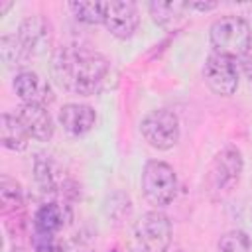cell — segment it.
Segmentation results:
<instances>
[{
    "label": "cell",
    "mask_w": 252,
    "mask_h": 252,
    "mask_svg": "<svg viewBox=\"0 0 252 252\" xmlns=\"http://www.w3.org/2000/svg\"><path fill=\"white\" fill-rule=\"evenodd\" d=\"M12 6H14L12 2H0V16H4V14H6V12L12 8Z\"/></svg>",
    "instance_id": "obj_23"
},
{
    "label": "cell",
    "mask_w": 252,
    "mask_h": 252,
    "mask_svg": "<svg viewBox=\"0 0 252 252\" xmlns=\"http://www.w3.org/2000/svg\"><path fill=\"white\" fill-rule=\"evenodd\" d=\"M219 252H252V238L242 230H228L219 240Z\"/></svg>",
    "instance_id": "obj_19"
},
{
    "label": "cell",
    "mask_w": 252,
    "mask_h": 252,
    "mask_svg": "<svg viewBox=\"0 0 252 252\" xmlns=\"http://www.w3.org/2000/svg\"><path fill=\"white\" fill-rule=\"evenodd\" d=\"M69 10L79 22L96 26V24H104L106 2H71Z\"/></svg>",
    "instance_id": "obj_17"
},
{
    "label": "cell",
    "mask_w": 252,
    "mask_h": 252,
    "mask_svg": "<svg viewBox=\"0 0 252 252\" xmlns=\"http://www.w3.org/2000/svg\"><path fill=\"white\" fill-rule=\"evenodd\" d=\"M104 26L110 32V35L118 39H128L134 35V32L140 26V12L134 2L122 0V2H106V14H104Z\"/></svg>",
    "instance_id": "obj_8"
},
{
    "label": "cell",
    "mask_w": 252,
    "mask_h": 252,
    "mask_svg": "<svg viewBox=\"0 0 252 252\" xmlns=\"http://www.w3.org/2000/svg\"><path fill=\"white\" fill-rule=\"evenodd\" d=\"M209 39L215 53L226 55L230 59H240L246 51L252 49V32L248 22L232 14L213 22Z\"/></svg>",
    "instance_id": "obj_2"
},
{
    "label": "cell",
    "mask_w": 252,
    "mask_h": 252,
    "mask_svg": "<svg viewBox=\"0 0 252 252\" xmlns=\"http://www.w3.org/2000/svg\"><path fill=\"white\" fill-rule=\"evenodd\" d=\"M24 207V191L20 183L8 175L0 179V211L2 215H16Z\"/></svg>",
    "instance_id": "obj_16"
},
{
    "label": "cell",
    "mask_w": 252,
    "mask_h": 252,
    "mask_svg": "<svg viewBox=\"0 0 252 252\" xmlns=\"http://www.w3.org/2000/svg\"><path fill=\"white\" fill-rule=\"evenodd\" d=\"M242 167H244V161H242L240 150L234 146H228L220 150L211 161L207 171V185L215 191H228L238 183Z\"/></svg>",
    "instance_id": "obj_6"
},
{
    "label": "cell",
    "mask_w": 252,
    "mask_h": 252,
    "mask_svg": "<svg viewBox=\"0 0 252 252\" xmlns=\"http://www.w3.org/2000/svg\"><path fill=\"white\" fill-rule=\"evenodd\" d=\"M71 220L69 205L49 201L43 203L33 215V230L35 234H57Z\"/></svg>",
    "instance_id": "obj_12"
},
{
    "label": "cell",
    "mask_w": 252,
    "mask_h": 252,
    "mask_svg": "<svg viewBox=\"0 0 252 252\" xmlns=\"http://www.w3.org/2000/svg\"><path fill=\"white\" fill-rule=\"evenodd\" d=\"M18 118L32 138H35L39 142L51 140V136L55 132V124H53V118H51L47 106L24 102L18 108Z\"/></svg>",
    "instance_id": "obj_11"
},
{
    "label": "cell",
    "mask_w": 252,
    "mask_h": 252,
    "mask_svg": "<svg viewBox=\"0 0 252 252\" xmlns=\"http://www.w3.org/2000/svg\"><path fill=\"white\" fill-rule=\"evenodd\" d=\"M61 252H89V248H85L81 242H67L61 244Z\"/></svg>",
    "instance_id": "obj_22"
},
{
    "label": "cell",
    "mask_w": 252,
    "mask_h": 252,
    "mask_svg": "<svg viewBox=\"0 0 252 252\" xmlns=\"http://www.w3.org/2000/svg\"><path fill=\"white\" fill-rule=\"evenodd\" d=\"M173 228L161 211H148L136 222V238L144 252H165L171 244Z\"/></svg>",
    "instance_id": "obj_5"
},
{
    "label": "cell",
    "mask_w": 252,
    "mask_h": 252,
    "mask_svg": "<svg viewBox=\"0 0 252 252\" xmlns=\"http://www.w3.org/2000/svg\"><path fill=\"white\" fill-rule=\"evenodd\" d=\"M152 20L163 30L179 28L187 18V2H150L148 4Z\"/></svg>",
    "instance_id": "obj_15"
},
{
    "label": "cell",
    "mask_w": 252,
    "mask_h": 252,
    "mask_svg": "<svg viewBox=\"0 0 252 252\" xmlns=\"http://www.w3.org/2000/svg\"><path fill=\"white\" fill-rule=\"evenodd\" d=\"M0 57L6 63V67H22L30 59L22 43L16 35H2L0 39Z\"/></svg>",
    "instance_id": "obj_18"
},
{
    "label": "cell",
    "mask_w": 252,
    "mask_h": 252,
    "mask_svg": "<svg viewBox=\"0 0 252 252\" xmlns=\"http://www.w3.org/2000/svg\"><path fill=\"white\" fill-rule=\"evenodd\" d=\"M142 252H144V250H142Z\"/></svg>",
    "instance_id": "obj_25"
},
{
    "label": "cell",
    "mask_w": 252,
    "mask_h": 252,
    "mask_svg": "<svg viewBox=\"0 0 252 252\" xmlns=\"http://www.w3.org/2000/svg\"><path fill=\"white\" fill-rule=\"evenodd\" d=\"M142 193L154 207L169 205L177 195V175L161 159H150L142 169Z\"/></svg>",
    "instance_id": "obj_3"
},
{
    "label": "cell",
    "mask_w": 252,
    "mask_h": 252,
    "mask_svg": "<svg viewBox=\"0 0 252 252\" xmlns=\"http://www.w3.org/2000/svg\"><path fill=\"white\" fill-rule=\"evenodd\" d=\"M14 252H20V250H14Z\"/></svg>",
    "instance_id": "obj_24"
},
{
    "label": "cell",
    "mask_w": 252,
    "mask_h": 252,
    "mask_svg": "<svg viewBox=\"0 0 252 252\" xmlns=\"http://www.w3.org/2000/svg\"><path fill=\"white\" fill-rule=\"evenodd\" d=\"M240 69H242L244 77L252 83V49H250V51H246V53L240 57Z\"/></svg>",
    "instance_id": "obj_20"
},
{
    "label": "cell",
    "mask_w": 252,
    "mask_h": 252,
    "mask_svg": "<svg viewBox=\"0 0 252 252\" xmlns=\"http://www.w3.org/2000/svg\"><path fill=\"white\" fill-rule=\"evenodd\" d=\"M32 136L28 134V130L24 128V124L20 122L18 114H10V112H2L0 116V142L6 150L12 152H22L28 148V140Z\"/></svg>",
    "instance_id": "obj_14"
},
{
    "label": "cell",
    "mask_w": 252,
    "mask_h": 252,
    "mask_svg": "<svg viewBox=\"0 0 252 252\" xmlns=\"http://www.w3.org/2000/svg\"><path fill=\"white\" fill-rule=\"evenodd\" d=\"M203 77L209 89L215 94L230 96L238 89V69L236 59H230L220 53H211L203 67Z\"/></svg>",
    "instance_id": "obj_7"
},
{
    "label": "cell",
    "mask_w": 252,
    "mask_h": 252,
    "mask_svg": "<svg viewBox=\"0 0 252 252\" xmlns=\"http://www.w3.org/2000/svg\"><path fill=\"white\" fill-rule=\"evenodd\" d=\"M189 10H201V12H209L217 8V2H187Z\"/></svg>",
    "instance_id": "obj_21"
},
{
    "label": "cell",
    "mask_w": 252,
    "mask_h": 252,
    "mask_svg": "<svg viewBox=\"0 0 252 252\" xmlns=\"http://www.w3.org/2000/svg\"><path fill=\"white\" fill-rule=\"evenodd\" d=\"M140 130L144 140L156 150H169L179 142V118L167 108L148 112L142 118Z\"/></svg>",
    "instance_id": "obj_4"
},
{
    "label": "cell",
    "mask_w": 252,
    "mask_h": 252,
    "mask_svg": "<svg viewBox=\"0 0 252 252\" xmlns=\"http://www.w3.org/2000/svg\"><path fill=\"white\" fill-rule=\"evenodd\" d=\"M108 61L102 53L85 45L57 47L51 59V73L57 85L73 94H96L108 77Z\"/></svg>",
    "instance_id": "obj_1"
},
{
    "label": "cell",
    "mask_w": 252,
    "mask_h": 252,
    "mask_svg": "<svg viewBox=\"0 0 252 252\" xmlns=\"http://www.w3.org/2000/svg\"><path fill=\"white\" fill-rule=\"evenodd\" d=\"M94 122H96V112L89 104L69 102L59 112V124L63 126V130H67L73 136H83L91 132Z\"/></svg>",
    "instance_id": "obj_13"
},
{
    "label": "cell",
    "mask_w": 252,
    "mask_h": 252,
    "mask_svg": "<svg viewBox=\"0 0 252 252\" xmlns=\"http://www.w3.org/2000/svg\"><path fill=\"white\" fill-rule=\"evenodd\" d=\"M16 94L28 104H43L47 106L53 100V91L49 83L35 71H22L14 77Z\"/></svg>",
    "instance_id": "obj_10"
},
{
    "label": "cell",
    "mask_w": 252,
    "mask_h": 252,
    "mask_svg": "<svg viewBox=\"0 0 252 252\" xmlns=\"http://www.w3.org/2000/svg\"><path fill=\"white\" fill-rule=\"evenodd\" d=\"M250 215H252V213H250Z\"/></svg>",
    "instance_id": "obj_26"
},
{
    "label": "cell",
    "mask_w": 252,
    "mask_h": 252,
    "mask_svg": "<svg viewBox=\"0 0 252 252\" xmlns=\"http://www.w3.org/2000/svg\"><path fill=\"white\" fill-rule=\"evenodd\" d=\"M51 24L41 16H30L26 18L18 28V41L26 49L30 57L43 53L51 45Z\"/></svg>",
    "instance_id": "obj_9"
}]
</instances>
